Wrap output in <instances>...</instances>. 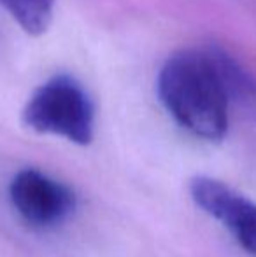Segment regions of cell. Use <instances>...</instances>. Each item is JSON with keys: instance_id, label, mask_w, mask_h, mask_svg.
<instances>
[{"instance_id": "obj_1", "label": "cell", "mask_w": 256, "mask_h": 257, "mask_svg": "<svg viewBox=\"0 0 256 257\" xmlns=\"http://www.w3.org/2000/svg\"><path fill=\"white\" fill-rule=\"evenodd\" d=\"M158 96L183 130L207 142L228 133L230 95L212 51L174 53L158 75Z\"/></svg>"}, {"instance_id": "obj_2", "label": "cell", "mask_w": 256, "mask_h": 257, "mask_svg": "<svg viewBox=\"0 0 256 257\" xmlns=\"http://www.w3.org/2000/svg\"><path fill=\"white\" fill-rule=\"evenodd\" d=\"M23 122L42 135L86 147L95 137V107L81 82L70 75H55L28 98Z\"/></svg>"}, {"instance_id": "obj_3", "label": "cell", "mask_w": 256, "mask_h": 257, "mask_svg": "<svg viewBox=\"0 0 256 257\" xmlns=\"http://www.w3.org/2000/svg\"><path fill=\"white\" fill-rule=\"evenodd\" d=\"M9 201L25 222L39 229L60 226L77 205L67 184L35 168H25L11 179Z\"/></svg>"}, {"instance_id": "obj_4", "label": "cell", "mask_w": 256, "mask_h": 257, "mask_svg": "<svg viewBox=\"0 0 256 257\" xmlns=\"http://www.w3.org/2000/svg\"><path fill=\"white\" fill-rule=\"evenodd\" d=\"M195 205L228 229L246 254L256 257V203L228 184L212 177H195L190 182Z\"/></svg>"}, {"instance_id": "obj_5", "label": "cell", "mask_w": 256, "mask_h": 257, "mask_svg": "<svg viewBox=\"0 0 256 257\" xmlns=\"http://www.w3.org/2000/svg\"><path fill=\"white\" fill-rule=\"evenodd\" d=\"M0 4L28 35H42L51 25L55 0H0Z\"/></svg>"}]
</instances>
